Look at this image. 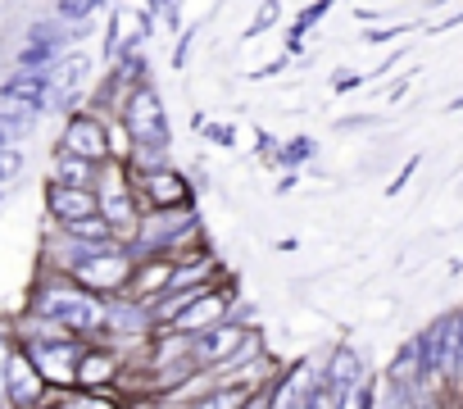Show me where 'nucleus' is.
<instances>
[{
    "instance_id": "nucleus-1",
    "label": "nucleus",
    "mask_w": 463,
    "mask_h": 409,
    "mask_svg": "<svg viewBox=\"0 0 463 409\" xmlns=\"http://www.w3.org/2000/svg\"><path fill=\"white\" fill-rule=\"evenodd\" d=\"M118 119L132 137V168H155V164H168V150H173V123H168V109H164V96L155 91V82H141L123 96L118 105Z\"/></svg>"
},
{
    "instance_id": "nucleus-2",
    "label": "nucleus",
    "mask_w": 463,
    "mask_h": 409,
    "mask_svg": "<svg viewBox=\"0 0 463 409\" xmlns=\"http://www.w3.org/2000/svg\"><path fill=\"white\" fill-rule=\"evenodd\" d=\"M33 314L46 319L51 328H69V332H100L105 328V300H96L73 278H64L55 287H42L33 296Z\"/></svg>"
},
{
    "instance_id": "nucleus-3",
    "label": "nucleus",
    "mask_w": 463,
    "mask_h": 409,
    "mask_svg": "<svg viewBox=\"0 0 463 409\" xmlns=\"http://www.w3.org/2000/svg\"><path fill=\"white\" fill-rule=\"evenodd\" d=\"M132 182H137V195L150 204L155 214H168V210H191V182L173 168V164H155V168H132Z\"/></svg>"
},
{
    "instance_id": "nucleus-4",
    "label": "nucleus",
    "mask_w": 463,
    "mask_h": 409,
    "mask_svg": "<svg viewBox=\"0 0 463 409\" xmlns=\"http://www.w3.org/2000/svg\"><path fill=\"white\" fill-rule=\"evenodd\" d=\"M60 150L82 155V159H91V164H105V159H109V119H105L100 109H91V105L73 109V114L64 119Z\"/></svg>"
},
{
    "instance_id": "nucleus-5",
    "label": "nucleus",
    "mask_w": 463,
    "mask_h": 409,
    "mask_svg": "<svg viewBox=\"0 0 463 409\" xmlns=\"http://www.w3.org/2000/svg\"><path fill=\"white\" fill-rule=\"evenodd\" d=\"M28 355H33L37 373L46 377V386H73V382H78V359H82V350H78L73 341H64V337H55V341H33Z\"/></svg>"
},
{
    "instance_id": "nucleus-6",
    "label": "nucleus",
    "mask_w": 463,
    "mask_h": 409,
    "mask_svg": "<svg viewBox=\"0 0 463 409\" xmlns=\"http://www.w3.org/2000/svg\"><path fill=\"white\" fill-rule=\"evenodd\" d=\"M46 210H51V219L64 228V224H73V219H91V214H100V195L91 191V186H69V182H46Z\"/></svg>"
},
{
    "instance_id": "nucleus-7",
    "label": "nucleus",
    "mask_w": 463,
    "mask_h": 409,
    "mask_svg": "<svg viewBox=\"0 0 463 409\" xmlns=\"http://www.w3.org/2000/svg\"><path fill=\"white\" fill-rule=\"evenodd\" d=\"M46 395V377L37 373L28 350L10 355V373H5V409H33Z\"/></svg>"
},
{
    "instance_id": "nucleus-8",
    "label": "nucleus",
    "mask_w": 463,
    "mask_h": 409,
    "mask_svg": "<svg viewBox=\"0 0 463 409\" xmlns=\"http://www.w3.org/2000/svg\"><path fill=\"white\" fill-rule=\"evenodd\" d=\"M0 100L24 105L33 114H46L51 109V73L46 69H14L5 82H0Z\"/></svg>"
},
{
    "instance_id": "nucleus-9",
    "label": "nucleus",
    "mask_w": 463,
    "mask_h": 409,
    "mask_svg": "<svg viewBox=\"0 0 463 409\" xmlns=\"http://www.w3.org/2000/svg\"><path fill=\"white\" fill-rule=\"evenodd\" d=\"M241 346H246V328L241 323H213V328L191 337V359L195 364H227Z\"/></svg>"
},
{
    "instance_id": "nucleus-10",
    "label": "nucleus",
    "mask_w": 463,
    "mask_h": 409,
    "mask_svg": "<svg viewBox=\"0 0 463 409\" xmlns=\"http://www.w3.org/2000/svg\"><path fill=\"white\" fill-rule=\"evenodd\" d=\"M227 291H213V287H204L177 319H173V332L177 337H195V332H204V328H213V323H222V309H227Z\"/></svg>"
},
{
    "instance_id": "nucleus-11",
    "label": "nucleus",
    "mask_w": 463,
    "mask_h": 409,
    "mask_svg": "<svg viewBox=\"0 0 463 409\" xmlns=\"http://www.w3.org/2000/svg\"><path fill=\"white\" fill-rule=\"evenodd\" d=\"M118 373L123 368H118V355L114 350H82V359H78V386H87V391L109 386Z\"/></svg>"
},
{
    "instance_id": "nucleus-12",
    "label": "nucleus",
    "mask_w": 463,
    "mask_h": 409,
    "mask_svg": "<svg viewBox=\"0 0 463 409\" xmlns=\"http://www.w3.org/2000/svg\"><path fill=\"white\" fill-rule=\"evenodd\" d=\"M55 182H69V186H91L100 182V164L82 159V155H69V150H55V168H51Z\"/></svg>"
},
{
    "instance_id": "nucleus-13",
    "label": "nucleus",
    "mask_w": 463,
    "mask_h": 409,
    "mask_svg": "<svg viewBox=\"0 0 463 409\" xmlns=\"http://www.w3.org/2000/svg\"><path fill=\"white\" fill-rule=\"evenodd\" d=\"M64 237H73L78 246H118V233L105 214H91V219H73L64 224Z\"/></svg>"
},
{
    "instance_id": "nucleus-14",
    "label": "nucleus",
    "mask_w": 463,
    "mask_h": 409,
    "mask_svg": "<svg viewBox=\"0 0 463 409\" xmlns=\"http://www.w3.org/2000/svg\"><path fill=\"white\" fill-rule=\"evenodd\" d=\"M100 5H105V0H55V19L69 24V28H78V24H87Z\"/></svg>"
},
{
    "instance_id": "nucleus-15",
    "label": "nucleus",
    "mask_w": 463,
    "mask_h": 409,
    "mask_svg": "<svg viewBox=\"0 0 463 409\" xmlns=\"http://www.w3.org/2000/svg\"><path fill=\"white\" fill-rule=\"evenodd\" d=\"M33 109H24V105H5L0 100V128H5L10 137H24V132H33Z\"/></svg>"
},
{
    "instance_id": "nucleus-16",
    "label": "nucleus",
    "mask_w": 463,
    "mask_h": 409,
    "mask_svg": "<svg viewBox=\"0 0 463 409\" xmlns=\"http://www.w3.org/2000/svg\"><path fill=\"white\" fill-rule=\"evenodd\" d=\"M19 173H24V155L14 146H5V150H0V186H10Z\"/></svg>"
},
{
    "instance_id": "nucleus-17",
    "label": "nucleus",
    "mask_w": 463,
    "mask_h": 409,
    "mask_svg": "<svg viewBox=\"0 0 463 409\" xmlns=\"http://www.w3.org/2000/svg\"><path fill=\"white\" fill-rule=\"evenodd\" d=\"M64 409H118L114 395H69Z\"/></svg>"
},
{
    "instance_id": "nucleus-18",
    "label": "nucleus",
    "mask_w": 463,
    "mask_h": 409,
    "mask_svg": "<svg viewBox=\"0 0 463 409\" xmlns=\"http://www.w3.org/2000/svg\"><path fill=\"white\" fill-rule=\"evenodd\" d=\"M373 409H409V400L391 386V377H386V386L377 391V400H373Z\"/></svg>"
},
{
    "instance_id": "nucleus-19",
    "label": "nucleus",
    "mask_w": 463,
    "mask_h": 409,
    "mask_svg": "<svg viewBox=\"0 0 463 409\" xmlns=\"http://www.w3.org/2000/svg\"><path fill=\"white\" fill-rule=\"evenodd\" d=\"M5 146H14V137H10L5 128H0V150H5Z\"/></svg>"
}]
</instances>
